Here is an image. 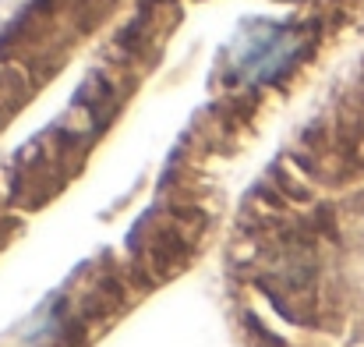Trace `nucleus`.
<instances>
[{"label":"nucleus","mask_w":364,"mask_h":347,"mask_svg":"<svg viewBox=\"0 0 364 347\" xmlns=\"http://www.w3.org/2000/svg\"><path fill=\"white\" fill-rule=\"evenodd\" d=\"M301 50L304 39L297 32L269 21H247L234 39V71L247 82H265L276 78L283 68H290Z\"/></svg>","instance_id":"1"}]
</instances>
